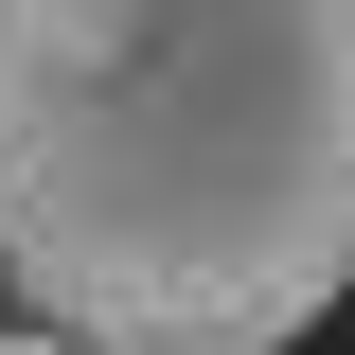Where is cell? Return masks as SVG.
Segmentation results:
<instances>
[{
    "label": "cell",
    "mask_w": 355,
    "mask_h": 355,
    "mask_svg": "<svg viewBox=\"0 0 355 355\" xmlns=\"http://www.w3.org/2000/svg\"><path fill=\"white\" fill-rule=\"evenodd\" d=\"M355 284V0H0V302L71 355H284Z\"/></svg>",
    "instance_id": "obj_1"
},
{
    "label": "cell",
    "mask_w": 355,
    "mask_h": 355,
    "mask_svg": "<svg viewBox=\"0 0 355 355\" xmlns=\"http://www.w3.org/2000/svg\"><path fill=\"white\" fill-rule=\"evenodd\" d=\"M0 355H71V338H53V320H0Z\"/></svg>",
    "instance_id": "obj_2"
}]
</instances>
